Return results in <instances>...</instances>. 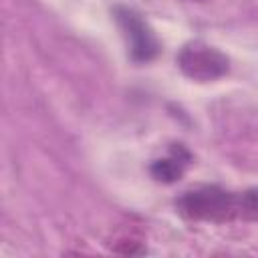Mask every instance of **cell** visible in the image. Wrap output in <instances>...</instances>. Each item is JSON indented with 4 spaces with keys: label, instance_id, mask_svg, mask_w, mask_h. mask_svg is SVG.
Wrapping results in <instances>:
<instances>
[{
    "label": "cell",
    "instance_id": "cell-1",
    "mask_svg": "<svg viewBox=\"0 0 258 258\" xmlns=\"http://www.w3.org/2000/svg\"><path fill=\"white\" fill-rule=\"evenodd\" d=\"M181 216L202 222H230L242 218V196L226 191L218 185H202L185 191L177 202Z\"/></svg>",
    "mask_w": 258,
    "mask_h": 258
},
{
    "label": "cell",
    "instance_id": "cell-2",
    "mask_svg": "<svg viewBox=\"0 0 258 258\" xmlns=\"http://www.w3.org/2000/svg\"><path fill=\"white\" fill-rule=\"evenodd\" d=\"M177 64L185 77H189L198 83L216 81V79L224 77L230 67L228 56L224 52H220L218 48H214L202 40L183 44L181 50L177 52Z\"/></svg>",
    "mask_w": 258,
    "mask_h": 258
},
{
    "label": "cell",
    "instance_id": "cell-3",
    "mask_svg": "<svg viewBox=\"0 0 258 258\" xmlns=\"http://www.w3.org/2000/svg\"><path fill=\"white\" fill-rule=\"evenodd\" d=\"M115 18L123 30L131 58L135 62L151 60L159 50V42H157L155 34L151 32V28L147 26V22L135 10L125 8V6L115 8Z\"/></svg>",
    "mask_w": 258,
    "mask_h": 258
},
{
    "label": "cell",
    "instance_id": "cell-4",
    "mask_svg": "<svg viewBox=\"0 0 258 258\" xmlns=\"http://www.w3.org/2000/svg\"><path fill=\"white\" fill-rule=\"evenodd\" d=\"M189 159H191L189 153H187L181 145H177V147H173V149L169 151L167 157H161V159L153 161L151 173H153V177H155L157 181L171 183V181H175V179L181 177V173L185 171Z\"/></svg>",
    "mask_w": 258,
    "mask_h": 258
},
{
    "label": "cell",
    "instance_id": "cell-5",
    "mask_svg": "<svg viewBox=\"0 0 258 258\" xmlns=\"http://www.w3.org/2000/svg\"><path fill=\"white\" fill-rule=\"evenodd\" d=\"M242 196V218L258 220V189H248Z\"/></svg>",
    "mask_w": 258,
    "mask_h": 258
},
{
    "label": "cell",
    "instance_id": "cell-6",
    "mask_svg": "<svg viewBox=\"0 0 258 258\" xmlns=\"http://www.w3.org/2000/svg\"><path fill=\"white\" fill-rule=\"evenodd\" d=\"M191 2H204V0H191Z\"/></svg>",
    "mask_w": 258,
    "mask_h": 258
}]
</instances>
